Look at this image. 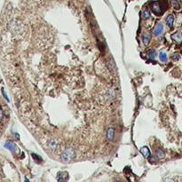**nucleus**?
<instances>
[{"label": "nucleus", "mask_w": 182, "mask_h": 182, "mask_svg": "<svg viewBox=\"0 0 182 182\" xmlns=\"http://www.w3.org/2000/svg\"><path fill=\"white\" fill-rule=\"evenodd\" d=\"M75 157H76L75 150L71 147H69V148H66L63 151L60 158H62V161L64 162V163H69V162L74 160Z\"/></svg>", "instance_id": "f257e3e1"}, {"label": "nucleus", "mask_w": 182, "mask_h": 182, "mask_svg": "<svg viewBox=\"0 0 182 182\" xmlns=\"http://www.w3.org/2000/svg\"><path fill=\"white\" fill-rule=\"evenodd\" d=\"M162 2L160 1H155V2H152L150 4V8L152 10V12L157 15V16H160L164 13V9L162 8V5H161Z\"/></svg>", "instance_id": "f03ea898"}, {"label": "nucleus", "mask_w": 182, "mask_h": 182, "mask_svg": "<svg viewBox=\"0 0 182 182\" xmlns=\"http://www.w3.org/2000/svg\"><path fill=\"white\" fill-rule=\"evenodd\" d=\"M171 39L178 45L182 43V33L181 32H175L171 35Z\"/></svg>", "instance_id": "7ed1b4c3"}, {"label": "nucleus", "mask_w": 182, "mask_h": 182, "mask_svg": "<svg viewBox=\"0 0 182 182\" xmlns=\"http://www.w3.org/2000/svg\"><path fill=\"white\" fill-rule=\"evenodd\" d=\"M140 152L142 154V156L145 157V158H149L151 157V153H150V150L147 147H143L140 149Z\"/></svg>", "instance_id": "20e7f679"}, {"label": "nucleus", "mask_w": 182, "mask_h": 182, "mask_svg": "<svg viewBox=\"0 0 182 182\" xmlns=\"http://www.w3.org/2000/svg\"><path fill=\"white\" fill-rule=\"evenodd\" d=\"M115 138V129L113 127H109L107 132V139L109 141H113Z\"/></svg>", "instance_id": "39448f33"}, {"label": "nucleus", "mask_w": 182, "mask_h": 182, "mask_svg": "<svg viewBox=\"0 0 182 182\" xmlns=\"http://www.w3.org/2000/svg\"><path fill=\"white\" fill-rule=\"evenodd\" d=\"M163 31H164V25L162 23H160V24H158L156 27V28L154 30V35L158 37V36H160L163 33Z\"/></svg>", "instance_id": "423d86ee"}, {"label": "nucleus", "mask_w": 182, "mask_h": 182, "mask_svg": "<svg viewBox=\"0 0 182 182\" xmlns=\"http://www.w3.org/2000/svg\"><path fill=\"white\" fill-rule=\"evenodd\" d=\"M174 21H175V17L173 14H170L167 16L166 18V24L170 27V28H172L173 27V24H174Z\"/></svg>", "instance_id": "0eeeda50"}, {"label": "nucleus", "mask_w": 182, "mask_h": 182, "mask_svg": "<svg viewBox=\"0 0 182 182\" xmlns=\"http://www.w3.org/2000/svg\"><path fill=\"white\" fill-rule=\"evenodd\" d=\"M150 39H151V36H150V34H148V33H145V34H143L142 35V42H143V44H144V45H148V44H149V42H150Z\"/></svg>", "instance_id": "6e6552de"}, {"label": "nucleus", "mask_w": 182, "mask_h": 182, "mask_svg": "<svg viewBox=\"0 0 182 182\" xmlns=\"http://www.w3.org/2000/svg\"><path fill=\"white\" fill-rule=\"evenodd\" d=\"M69 178V175L67 172H59L58 174V181H66Z\"/></svg>", "instance_id": "1a4fd4ad"}, {"label": "nucleus", "mask_w": 182, "mask_h": 182, "mask_svg": "<svg viewBox=\"0 0 182 182\" xmlns=\"http://www.w3.org/2000/svg\"><path fill=\"white\" fill-rule=\"evenodd\" d=\"M5 147H6V148H8V149H10L12 152H16V150H17V147H16V146L13 144V143H12V142H10V141H7L6 144H5Z\"/></svg>", "instance_id": "9d476101"}, {"label": "nucleus", "mask_w": 182, "mask_h": 182, "mask_svg": "<svg viewBox=\"0 0 182 182\" xmlns=\"http://www.w3.org/2000/svg\"><path fill=\"white\" fill-rule=\"evenodd\" d=\"M147 57H148L149 59L154 60L156 59V57H157V52L155 50H153V49L149 50L148 52H147Z\"/></svg>", "instance_id": "9b49d317"}, {"label": "nucleus", "mask_w": 182, "mask_h": 182, "mask_svg": "<svg viewBox=\"0 0 182 182\" xmlns=\"http://www.w3.org/2000/svg\"><path fill=\"white\" fill-rule=\"evenodd\" d=\"M159 59H160L161 62H166L167 60H168L167 54H166L165 52H161L159 53Z\"/></svg>", "instance_id": "f8f14e48"}, {"label": "nucleus", "mask_w": 182, "mask_h": 182, "mask_svg": "<svg viewBox=\"0 0 182 182\" xmlns=\"http://www.w3.org/2000/svg\"><path fill=\"white\" fill-rule=\"evenodd\" d=\"M57 146H58V144H57V141L56 140H51L50 141H49V147L50 148H52V149H56L57 148Z\"/></svg>", "instance_id": "ddd939ff"}, {"label": "nucleus", "mask_w": 182, "mask_h": 182, "mask_svg": "<svg viewBox=\"0 0 182 182\" xmlns=\"http://www.w3.org/2000/svg\"><path fill=\"white\" fill-rule=\"evenodd\" d=\"M171 3L176 10H178L180 8V4H179V2L178 1V0H171Z\"/></svg>", "instance_id": "4468645a"}, {"label": "nucleus", "mask_w": 182, "mask_h": 182, "mask_svg": "<svg viewBox=\"0 0 182 182\" xmlns=\"http://www.w3.org/2000/svg\"><path fill=\"white\" fill-rule=\"evenodd\" d=\"M142 17H143L144 20H147L150 17V11L148 9H145L142 12Z\"/></svg>", "instance_id": "2eb2a0df"}, {"label": "nucleus", "mask_w": 182, "mask_h": 182, "mask_svg": "<svg viewBox=\"0 0 182 182\" xmlns=\"http://www.w3.org/2000/svg\"><path fill=\"white\" fill-rule=\"evenodd\" d=\"M157 156L159 159H162L163 157H164V151L161 150V149H158L157 150Z\"/></svg>", "instance_id": "dca6fc26"}, {"label": "nucleus", "mask_w": 182, "mask_h": 182, "mask_svg": "<svg viewBox=\"0 0 182 182\" xmlns=\"http://www.w3.org/2000/svg\"><path fill=\"white\" fill-rule=\"evenodd\" d=\"M3 116H4V114H3V110L0 108V124H1L2 120H3Z\"/></svg>", "instance_id": "f3484780"}, {"label": "nucleus", "mask_w": 182, "mask_h": 182, "mask_svg": "<svg viewBox=\"0 0 182 182\" xmlns=\"http://www.w3.org/2000/svg\"><path fill=\"white\" fill-rule=\"evenodd\" d=\"M172 59H175V60H177V59H179V55H178V53H175L174 55H172Z\"/></svg>", "instance_id": "a211bd4d"}, {"label": "nucleus", "mask_w": 182, "mask_h": 182, "mask_svg": "<svg viewBox=\"0 0 182 182\" xmlns=\"http://www.w3.org/2000/svg\"><path fill=\"white\" fill-rule=\"evenodd\" d=\"M32 157H33V158H34V159H37V160H38V162H40V161H41V158H40L39 157H38L37 155L32 154Z\"/></svg>", "instance_id": "6ab92c4d"}, {"label": "nucleus", "mask_w": 182, "mask_h": 182, "mask_svg": "<svg viewBox=\"0 0 182 182\" xmlns=\"http://www.w3.org/2000/svg\"><path fill=\"white\" fill-rule=\"evenodd\" d=\"M2 93H3V94H4V97H5V99H6L7 101H9V100H8V98H7V95L6 94V93H5V90H4V89H2Z\"/></svg>", "instance_id": "aec40b11"}]
</instances>
